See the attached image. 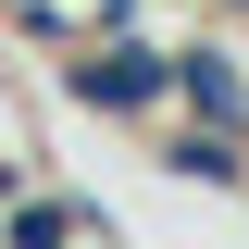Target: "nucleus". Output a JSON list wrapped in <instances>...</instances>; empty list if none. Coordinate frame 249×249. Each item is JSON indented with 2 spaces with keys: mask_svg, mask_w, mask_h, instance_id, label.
I'll use <instances>...</instances> for the list:
<instances>
[{
  "mask_svg": "<svg viewBox=\"0 0 249 249\" xmlns=\"http://www.w3.org/2000/svg\"><path fill=\"white\" fill-rule=\"evenodd\" d=\"M175 162H187V175H199V187H237V150H224V137H187Z\"/></svg>",
  "mask_w": 249,
  "mask_h": 249,
  "instance_id": "obj_4",
  "label": "nucleus"
},
{
  "mask_svg": "<svg viewBox=\"0 0 249 249\" xmlns=\"http://www.w3.org/2000/svg\"><path fill=\"white\" fill-rule=\"evenodd\" d=\"M175 100H199V112H212L224 137H237V124H249V88H237V75H224L212 50H199V62H175Z\"/></svg>",
  "mask_w": 249,
  "mask_h": 249,
  "instance_id": "obj_2",
  "label": "nucleus"
},
{
  "mask_svg": "<svg viewBox=\"0 0 249 249\" xmlns=\"http://www.w3.org/2000/svg\"><path fill=\"white\" fill-rule=\"evenodd\" d=\"M75 100H88V112H150V100H175V62L124 37V50H100V62H75Z\"/></svg>",
  "mask_w": 249,
  "mask_h": 249,
  "instance_id": "obj_1",
  "label": "nucleus"
},
{
  "mask_svg": "<svg viewBox=\"0 0 249 249\" xmlns=\"http://www.w3.org/2000/svg\"><path fill=\"white\" fill-rule=\"evenodd\" d=\"M75 237H88V224L62 212V199H25V212H13V249H75Z\"/></svg>",
  "mask_w": 249,
  "mask_h": 249,
  "instance_id": "obj_3",
  "label": "nucleus"
},
{
  "mask_svg": "<svg viewBox=\"0 0 249 249\" xmlns=\"http://www.w3.org/2000/svg\"><path fill=\"white\" fill-rule=\"evenodd\" d=\"M237 13H249V0H237Z\"/></svg>",
  "mask_w": 249,
  "mask_h": 249,
  "instance_id": "obj_5",
  "label": "nucleus"
}]
</instances>
